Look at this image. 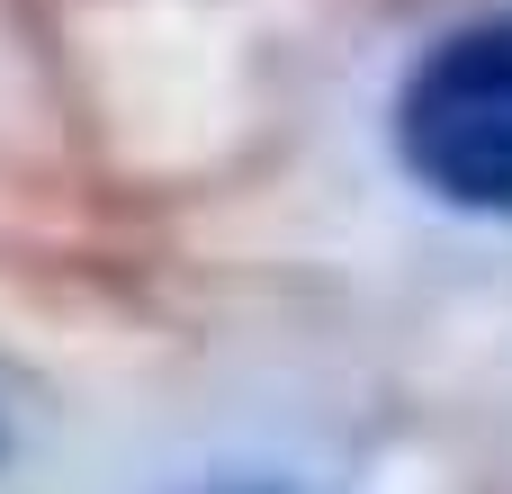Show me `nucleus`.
I'll use <instances>...</instances> for the list:
<instances>
[{"instance_id": "f257e3e1", "label": "nucleus", "mask_w": 512, "mask_h": 494, "mask_svg": "<svg viewBox=\"0 0 512 494\" xmlns=\"http://www.w3.org/2000/svg\"><path fill=\"white\" fill-rule=\"evenodd\" d=\"M396 162L459 216L512 225V9L441 27L387 108Z\"/></svg>"}, {"instance_id": "f03ea898", "label": "nucleus", "mask_w": 512, "mask_h": 494, "mask_svg": "<svg viewBox=\"0 0 512 494\" xmlns=\"http://www.w3.org/2000/svg\"><path fill=\"white\" fill-rule=\"evenodd\" d=\"M189 494H297V486H279V477H207V486H189Z\"/></svg>"}, {"instance_id": "7ed1b4c3", "label": "nucleus", "mask_w": 512, "mask_h": 494, "mask_svg": "<svg viewBox=\"0 0 512 494\" xmlns=\"http://www.w3.org/2000/svg\"><path fill=\"white\" fill-rule=\"evenodd\" d=\"M0 459H9V432H0Z\"/></svg>"}]
</instances>
